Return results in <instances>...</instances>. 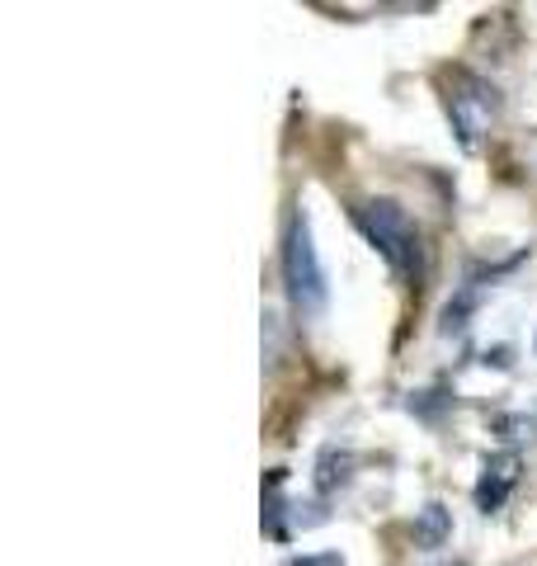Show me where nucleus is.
Returning <instances> with one entry per match:
<instances>
[{"instance_id":"obj_2","label":"nucleus","mask_w":537,"mask_h":566,"mask_svg":"<svg viewBox=\"0 0 537 566\" xmlns=\"http://www.w3.org/2000/svg\"><path fill=\"white\" fill-rule=\"evenodd\" d=\"M278 264H283V289H288V303L297 316H320L330 303V279L320 251L312 241V212L293 208L288 222H283V245H278Z\"/></svg>"},{"instance_id":"obj_11","label":"nucleus","mask_w":537,"mask_h":566,"mask_svg":"<svg viewBox=\"0 0 537 566\" xmlns=\"http://www.w3.org/2000/svg\"><path fill=\"white\" fill-rule=\"evenodd\" d=\"M486 364H495V368H509V349L499 345V349H486Z\"/></svg>"},{"instance_id":"obj_1","label":"nucleus","mask_w":537,"mask_h":566,"mask_svg":"<svg viewBox=\"0 0 537 566\" xmlns=\"http://www.w3.org/2000/svg\"><path fill=\"white\" fill-rule=\"evenodd\" d=\"M354 227L368 237V245L387 260V270L401 283H420L424 279V237L420 222L397 203V199H358L349 208Z\"/></svg>"},{"instance_id":"obj_5","label":"nucleus","mask_w":537,"mask_h":566,"mask_svg":"<svg viewBox=\"0 0 537 566\" xmlns=\"http://www.w3.org/2000/svg\"><path fill=\"white\" fill-rule=\"evenodd\" d=\"M499 274V270H495ZM495 274H467V283L448 297V307H443V316H439V331L443 335H457V331H467V322H472V312L481 307V297H486V283L495 279Z\"/></svg>"},{"instance_id":"obj_10","label":"nucleus","mask_w":537,"mask_h":566,"mask_svg":"<svg viewBox=\"0 0 537 566\" xmlns=\"http://www.w3.org/2000/svg\"><path fill=\"white\" fill-rule=\"evenodd\" d=\"M283 566H345V557L339 553H302V557L283 562Z\"/></svg>"},{"instance_id":"obj_13","label":"nucleus","mask_w":537,"mask_h":566,"mask_svg":"<svg viewBox=\"0 0 537 566\" xmlns=\"http://www.w3.org/2000/svg\"><path fill=\"white\" fill-rule=\"evenodd\" d=\"M533 349H537V340H533Z\"/></svg>"},{"instance_id":"obj_9","label":"nucleus","mask_w":537,"mask_h":566,"mask_svg":"<svg viewBox=\"0 0 537 566\" xmlns=\"http://www.w3.org/2000/svg\"><path fill=\"white\" fill-rule=\"evenodd\" d=\"M495 430L505 439H528L537 430V420L533 416H495Z\"/></svg>"},{"instance_id":"obj_12","label":"nucleus","mask_w":537,"mask_h":566,"mask_svg":"<svg viewBox=\"0 0 537 566\" xmlns=\"http://www.w3.org/2000/svg\"><path fill=\"white\" fill-rule=\"evenodd\" d=\"M448 566H467V562H448Z\"/></svg>"},{"instance_id":"obj_7","label":"nucleus","mask_w":537,"mask_h":566,"mask_svg":"<svg viewBox=\"0 0 537 566\" xmlns=\"http://www.w3.org/2000/svg\"><path fill=\"white\" fill-rule=\"evenodd\" d=\"M349 476H354V453L349 449H339V444H326L316 458V491L320 495H335L339 486H349Z\"/></svg>"},{"instance_id":"obj_3","label":"nucleus","mask_w":537,"mask_h":566,"mask_svg":"<svg viewBox=\"0 0 537 566\" xmlns=\"http://www.w3.org/2000/svg\"><path fill=\"white\" fill-rule=\"evenodd\" d=\"M443 104H448V123H453L462 151H476L481 137L491 133V123L499 118V109H505V99H499L495 85L486 76H476V71H467V66L448 71Z\"/></svg>"},{"instance_id":"obj_4","label":"nucleus","mask_w":537,"mask_h":566,"mask_svg":"<svg viewBox=\"0 0 537 566\" xmlns=\"http://www.w3.org/2000/svg\"><path fill=\"white\" fill-rule=\"evenodd\" d=\"M518 486V453H486L481 463V482L472 486V501L481 515H495L509 501V491Z\"/></svg>"},{"instance_id":"obj_8","label":"nucleus","mask_w":537,"mask_h":566,"mask_svg":"<svg viewBox=\"0 0 537 566\" xmlns=\"http://www.w3.org/2000/svg\"><path fill=\"white\" fill-rule=\"evenodd\" d=\"M410 411H415V416H424V420H439L443 411H448V406H453V397H448L443 392V387H439V392H410Z\"/></svg>"},{"instance_id":"obj_6","label":"nucleus","mask_w":537,"mask_h":566,"mask_svg":"<svg viewBox=\"0 0 537 566\" xmlns=\"http://www.w3.org/2000/svg\"><path fill=\"white\" fill-rule=\"evenodd\" d=\"M415 547H424V553H434V547H443L448 538H453V510H448L443 501H429L420 515H415Z\"/></svg>"}]
</instances>
